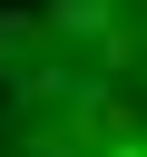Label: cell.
<instances>
[{"label": "cell", "instance_id": "obj_1", "mask_svg": "<svg viewBox=\"0 0 147 157\" xmlns=\"http://www.w3.org/2000/svg\"><path fill=\"white\" fill-rule=\"evenodd\" d=\"M20 49L0 157H147V0H49Z\"/></svg>", "mask_w": 147, "mask_h": 157}]
</instances>
